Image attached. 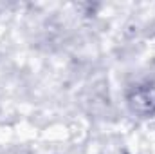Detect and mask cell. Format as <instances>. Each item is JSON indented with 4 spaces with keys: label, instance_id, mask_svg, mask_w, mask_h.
<instances>
[{
    "label": "cell",
    "instance_id": "cell-1",
    "mask_svg": "<svg viewBox=\"0 0 155 154\" xmlns=\"http://www.w3.org/2000/svg\"><path fill=\"white\" fill-rule=\"evenodd\" d=\"M128 105L134 113L141 116L155 114V87L139 85L128 94Z\"/></svg>",
    "mask_w": 155,
    "mask_h": 154
}]
</instances>
